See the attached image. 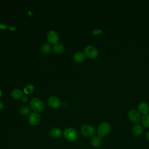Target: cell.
Wrapping results in <instances>:
<instances>
[{
  "label": "cell",
  "instance_id": "ffe728a7",
  "mask_svg": "<svg viewBox=\"0 0 149 149\" xmlns=\"http://www.w3.org/2000/svg\"><path fill=\"white\" fill-rule=\"evenodd\" d=\"M34 86L31 84H28L25 87H24V91L26 94H31L34 91Z\"/></svg>",
  "mask_w": 149,
  "mask_h": 149
},
{
  "label": "cell",
  "instance_id": "4fadbf2b",
  "mask_svg": "<svg viewBox=\"0 0 149 149\" xmlns=\"http://www.w3.org/2000/svg\"><path fill=\"white\" fill-rule=\"evenodd\" d=\"M49 134L52 137H53L54 139H58V138H59L62 136V131L61 130V129H59V128L54 127V128H52L50 130Z\"/></svg>",
  "mask_w": 149,
  "mask_h": 149
},
{
  "label": "cell",
  "instance_id": "cb8c5ba5",
  "mask_svg": "<svg viewBox=\"0 0 149 149\" xmlns=\"http://www.w3.org/2000/svg\"><path fill=\"white\" fill-rule=\"evenodd\" d=\"M146 138H147V140L149 141V131L147 132V133H146Z\"/></svg>",
  "mask_w": 149,
  "mask_h": 149
},
{
  "label": "cell",
  "instance_id": "3957f363",
  "mask_svg": "<svg viewBox=\"0 0 149 149\" xmlns=\"http://www.w3.org/2000/svg\"><path fill=\"white\" fill-rule=\"evenodd\" d=\"M84 54L87 57L94 59L97 58L98 55V51L95 47L93 45H87L84 48Z\"/></svg>",
  "mask_w": 149,
  "mask_h": 149
},
{
  "label": "cell",
  "instance_id": "5bb4252c",
  "mask_svg": "<svg viewBox=\"0 0 149 149\" xmlns=\"http://www.w3.org/2000/svg\"><path fill=\"white\" fill-rule=\"evenodd\" d=\"M11 95L14 99L18 100V99L22 98V97L23 96V94L21 90L19 88H16L11 92Z\"/></svg>",
  "mask_w": 149,
  "mask_h": 149
},
{
  "label": "cell",
  "instance_id": "7402d4cb",
  "mask_svg": "<svg viewBox=\"0 0 149 149\" xmlns=\"http://www.w3.org/2000/svg\"><path fill=\"white\" fill-rule=\"evenodd\" d=\"M7 27V26H6L4 24H0V29H5Z\"/></svg>",
  "mask_w": 149,
  "mask_h": 149
},
{
  "label": "cell",
  "instance_id": "30bf717a",
  "mask_svg": "<svg viewBox=\"0 0 149 149\" xmlns=\"http://www.w3.org/2000/svg\"><path fill=\"white\" fill-rule=\"evenodd\" d=\"M138 109L139 112H140V113L144 115H146L148 113L149 105L146 102H141L138 105Z\"/></svg>",
  "mask_w": 149,
  "mask_h": 149
},
{
  "label": "cell",
  "instance_id": "8992f818",
  "mask_svg": "<svg viewBox=\"0 0 149 149\" xmlns=\"http://www.w3.org/2000/svg\"><path fill=\"white\" fill-rule=\"evenodd\" d=\"M128 118L133 122H139L141 120L140 112L135 109H132L128 112Z\"/></svg>",
  "mask_w": 149,
  "mask_h": 149
},
{
  "label": "cell",
  "instance_id": "8fae6325",
  "mask_svg": "<svg viewBox=\"0 0 149 149\" xmlns=\"http://www.w3.org/2000/svg\"><path fill=\"white\" fill-rule=\"evenodd\" d=\"M102 141L101 137L99 136H94L91 138V144L94 147H100L102 145Z\"/></svg>",
  "mask_w": 149,
  "mask_h": 149
},
{
  "label": "cell",
  "instance_id": "277c9868",
  "mask_svg": "<svg viewBox=\"0 0 149 149\" xmlns=\"http://www.w3.org/2000/svg\"><path fill=\"white\" fill-rule=\"evenodd\" d=\"M30 107L35 112H41L43 108L44 104L41 100L38 98H34L30 101Z\"/></svg>",
  "mask_w": 149,
  "mask_h": 149
},
{
  "label": "cell",
  "instance_id": "52a82bcc",
  "mask_svg": "<svg viewBox=\"0 0 149 149\" xmlns=\"http://www.w3.org/2000/svg\"><path fill=\"white\" fill-rule=\"evenodd\" d=\"M47 40L48 41L51 43V44H54V45L58 43V34H57V33L55 31H50L47 34Z\"/></svg>",
  "mask_w": 149,
  "mask_h": 149
},
{
  "label": "cell",
  "instance_id": "d4e9b609",
  "mask_svg": "<svg viewBox=\"0 0 149 149\" xmlns=\"http://www.w3.org/2000/svg\"><path fill=\"white\" fill-rule=\"evenodd\" d=\"M3 104L1 102V101H0V111L3 108Z\"/></svg>",
  "mask_w": 149,
  "mask_h": 149
},
{
  "label": "cell",
  "instance_id": "44dd1931",
  "mask_svg": "<svg viewBox=\"0 0 149 149\" xmlns=\"http://www.w3.org/2000/svg\"><path fill=\"white\" fill-rule=\"evenodd\" d=\"M101 32H102V30L98 29V30H94V31H93V34L94 35H95V34H101Z\"/></svg>",
  "mask_w": 149,
  "mask_h": 149
},
{
  "label": "cell",
  "instance_id": "9c48e42d",
  "mask_svg": "<svg viewBox=\"0 0 149 149\" xmlns=\"http://www.w3.org/2000/svg\"><path fill=\"white\" fill-rule=\"evenodd\" d=\"M48 103L49 105L53 108H57L60 106L61 102L59 98L55 96H52L49 98Z\"/></svg>",
  "mask_w": 149,
  "mask_h": 149
},
{
  "label": "cell",
  "instance_id": "7a4b0ae2",
  "mask_svg": "<svg viewBox=\"0 0 149 149\" xmlns=\"http://www.w3.org/2000/svg\"><path fill=\"white\" fill-rule=\"evenodd\" d=\"M111 130V125L107 122L101 123L97 127V132L99 136L103 137L107 135Z\"/></svg>",
  "mask_w": 149,
  "mask_h": 149
},
{
  "label": "cell",
  "instance_id": "484cf974",
  "mask_svg": "<svg viewBox=\"0 0 149 149\" xmlns=\"http://www.w3.org/2000/svg\"><path fill=\"white\" fill-rule=\"evenodd\" d=\"M1 95H2V93H1V91L0 90V98H1Z\"/></svg>",
  "mask_w": 149,
  "mask_h": 149
},
{
  "label": "cell",
  "instance_id": "d6986e66",
  "mask_svg": "<svg viewBox=\"0 0 149 149\" xmlns=\"http://www.w3.org/2000/svg\"><path fill=\"white\" fill-rule=\"evenodd\" d=\"M30 112V108L28 106H23L20 108V113L23 115H27Z\"/></svg>",
  "mask_w": 149,
  "mask_h": 149
},
{
  "label": "cell",
  "instance_id": "2e32d148",
  "mask_svg": "<svg viewBox=\"0 0 149 149\" xmlns=\"http://www.w3.org/2000/svg\"><path fill=\"white\" fill-rule=\"evenodd\" d=\"M53 51L56 54H61L64 51V47L61 44H56L53 47Z\"/></svg>",
  "mask_w": 149,
  "mask_h": 149
},
{
  "label": "cell",
  "instance_id": "5b68a950",
  "mask_svg": "<svg viewBox=\"0 0 149 149\" xmlns=\"http://www.w3.org/2000/svg\"><path fill=\"white\" fill-rule=\"evenodd\" d=\"M81 134L85 137H91L93 136L95 133L94 128L90 125H84L80 129Z\"/></svg>",
  "mask_w": 149,
  "mask_h": 149
},
{
  "label": "cell",
  "instance_id": "e0dca14e",
  "mask_svg": "<svg viewBox=\"0 0 149 149\" xmlns=\"http://www.w3.org/2000/svg\"><path fill=\"white\" fill-rule=\"evenodd\" d=\"M51 51V46L49 44H44L41 47V52L44 54H48Z\"/></svg>",
  "mask_w": 149,
  "mask_h": 149
},
{
  "label": "cell",
  "instance_id": "603a6c76",
  "mask_svg": "<svg viewBox=\"0 0 149 149\" xmlns=\"http://www.w3.org/2000/svg\"><path fill=\"white\" fill-rule=\"evenodd\" d=\"M22 101L23 102H26L27 101V97L26 96H23L22 98Z\"/></svg>",
  "mask_w": 149,
  "mask_h": 149
},
{
  "label": "cell",
  "instance_id": "7c38bea8",
  "mask_svg": "<svg viewBox=\"0 0 149 149\" xmlns=\"http://www.w3.org/2000/svg\"><path fill=\"white\" fill-rule=\"evenodd\" d=\"M143 131V127L140 124H138V123L135 124L133 125L132 127L133 133L136 136H140L142 134Z\"/></svg>",
  "mask_w": 149,
  "mask_h": 149
},
{
  "label": "cell",
  "instance_id": "ac0fdd59",
  "mask_svg": "<svg viewBox=\"0 0 149 149\" xmlns=\"http://www.w3.org/2000/svg\"><path fill=\"white\" fill-rule=\"evenodd\" d=\"M143 126L146 127H149V113L144 115L141 119Z\"/></svg>",
  "mask_w": 149,
  "mask_h": 149
},
{
  "label": "cell",
  "instance_id": "9a60e30c",
  "mask_svg": "<svg viewBox=\"0 0 149 149\" xmlns=\"http://www.w3.org/2000/svg\"><path fill=\"white\" fill-rule=\"evenodd\" d=\"M85 55L81 52H76L74 54V60L76 62H81L85 59Z\"/></svg>",
  "mask_w": 149,
  "mask_h": 149
},
{
  "label": "cell",
  "instance_id": "ba28073f",
  "mask_svg": "<svg viewBox=\"0 0 149 149\" xmlns=\"http://www.w3.org/2000/svg\"><path fill=\"white\" fill-rule=\"evenodd\" d=\"M40 121V116L36 112L31 113L29 117V122L33 126L37 125Z\"/></svg>",
  "mask_w": 149,
  "mask_h": 149
},
{
  "label": "cell",
  "instance_id": "6da1fadb",
  "mask_svg": "<svg viewBox=\"0 0 149 149\" xmlns=\"http://www.w3.org/2000/svg\"><path fill=\"white\" fill-rule=\"evenodd\" d=\"M64 137L69 141H74L77 140L78 134L77 131L73 128H67L63 132Z\"/></svg>",
  "mask_w": 149,
  "mask_h": 149
}]
</instances>
